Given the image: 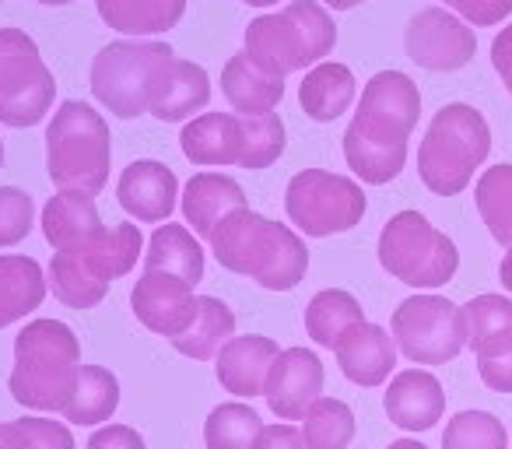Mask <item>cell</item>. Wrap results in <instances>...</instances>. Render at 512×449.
Here are the masks:
<instances>
[{"label":"cell","mask_w":512,"mask_h":449,"mask_svg":"<svg viewBox=\"0 0 512 449\" xmlns=\"http://www.w3.org/2000/svg\"><path fill=\"white\" fill-rule=\"evenodd\" d=\"M211 102V78L193 60H172L165 81L151 102V116L162 123H183Z\"/></svg>","instance_id":"25"},{"label":"cell","mask_w":512,"mask_h":449,"mask_svg":"<svg viewBox=\"0 0 512 449\" xmlns=\"http://www.w3.org/2000/svg\"><path fill=\"white\" fill-rule=\"evenodd\" d=\"M113 165V134L88 102L67 99L46 127V172L57 190L102 193Z\"/></svg>","instance_id":"7"},{"label":"cell","mask_w":512,"mask_h":449,"mask_svg":"<svg viewBox=\"0 0 512 449\" xmlns=\"http://www.w3.org/2000/svg\"><path fill=\"white\" fill-rule=\"evenodd\" d=\"M246 57L271 78L323 64L337 46V25L320 0H292L278 15H260L246 29Z\"/></svg>","instance_id":"4"},{"label":"cell","mask_w":512,"mask_h":449,"mask_svg":"<svg viewBox=\"0 0 512 449\" xmlns=\"http://www.w3.org/2000/svg\"><path fill=\"white\" fill-rule=\"evenodd\" d=\"M467 348L477 362H498L512 355V299L505 295H474L463 306Z\"/></svg>","instance_id":"22"},{"label":"cell","mask_w":512,"mask_h":449,"mask_svg":"<svg viewBox=\"0 0 512 449\" xmlns=\"http://www.w3.org/2000/svg\"><path fill=\"white\" fill-rule=\"evenodd\" d=\"M323 362L309 348H285L267 376V404L281 421H302L323 393Z\"/></svg>","instance_id":"15"},{"label":"cell","mask_w":512,"mask_h":449,"mask_svg":"<svg viewBox=\"0 0 512 449\" xmlns=\"http://www.w3.org/2000/svg\"><path fill=\"white\" fill-rule=\"evenodd\" d=\"M57 99V78L46 67L36 39L22 29H0V123L36 127Z\"/></svg>","instance_id":"10"},{"label":"cell","mask_w":512,"mask_h":449,"mask_svg":"<svg viewBox=\"0 0 512 449\" xmlns=\"http://www.w3.org/2000/svg\"><path fill=\"white\" fill-rule=\"evenodd\" d=\"M355 95H358V81L351 74V67L330 64V60L309 67L299 85L302 109L316 123H334L337 116H344L351 109V102H355Z\"/></svg>","instance_id":"26"},{"label":"cell","mask_w":512,"mask_h":449,"mask_svg":"<svg viewBox=\"0 0 512 449\" xmlns=\"http://www.w3.org/2000/svg\"><path fill=\"white\" fill-rule=\"evenodd\" d=\"M320 4H327V8H334V11H351V8H358V4H365V0H320Z\"/></svg>","instance_id":"45"},{"label":"cell","mask_w":512,"mask_h":449,"mask_svg":"<svg viewBox=\"0 0 512 449\" xmlns=\"http://www.w3.org/2000/svg\"><path fill=\"white\" fill-rule=\"evenodd\" d=\"M235 337V313L214 295H200L197 299V316H193L190 330L183 337L172 341V348L179 355L193 358V362H207L214 358L228 341Z\"/></svg>","instance_id":"31"},{"label":"cell","mask_w":512,"mask_h":449,"mask_svg":"<svg viewBox=\"0 0 512 449\" xmlns=\"http://www.w3.org/2000/svg\"><path fill=\"white\" fill-rule=\"evenodd\" d=\"M120 407V379L102 365H81L78 390L71 404L64 407V418L71 425H102Z\"/></svg>","instance_id":"32"},{"label":"cell","mask_w":512,"mask_h":449,"mask_svg":"<svg viewBox=\"0 0 512 449\" xmlns=\"http://www.w3.org/2000/svg\"><path fill=\"white\" fill-rule=\"evenodd\" d=\"M390 334L397 351L414 365H446L467 348L463 306L446 295H411L393 309Z\"/></svg>","instance_id":"12"},{"label":"cell","mask_w":512,"mask_h":449,"mask_svg":"<svg viewBox=\"0 0 512 449\" xmlns=\"http://www.w3.org/2000/svg\"><path fill=\"white\" fill-rule=\"evenodd\" d=\"M386 449H428L425 442H418V439H397V442H390Z\"/></svg>","instance_id":"46"},{"label":"cell","mask_w":512,"mask_h":449,"mask_svg":"<svg viewBox=\"0 0 512 449\" xmlns=\"http://www.w3.org/2000/svg\"><path fill=\"white\" fill-rule=\"evenodd\" d=\"M302 435L313 449H348L355 439V411L344 400L320 397L302 418Z\"/></svg>","instance_id":"35"},{"label":"cell","mask_w":512,"mask_h":449,"mask_svg":"<svg viewBox=\"0 0 512 449\" xmlns=\"http://www.w3.org/2000/svg\"><path fill=\"white\" fill-rule=\"evenodd\" d=\"M365 190L348 176L327 169H302L285 190V211L295 229L313 239L351 232L365 218Z\"/></svg>","instance_id":"11"},{"label":"cell","mask_w":512,"mask_h":449,"mask_svg":"<svg viewBox=\"0 0 512 449\" xmlns=\"http://www.w3.org/2000/svg\"><path fill=\"white\" fill-rule=\"evenodd\" d=\"M498 281H502L505 292H512V246H509V253L502 257V264H498Z\"/></svg>","instance_id":"44"},{"label":"cell","mask_w":512,"mask_h":449,"mask_svg":"<svg viewBox=\"0 0 512 449\" xmlns=\"http://www.w3.org/2000/svg\"><path fill=\"white\" fill-rule=\"evenodd\" d=\"M32 225H36V204L29 193L18 186H0V250L29 239Z\"/></svg>","instance_id":"38"},{"label":"cell","mask_w":512,"mask_h":449,"mask_svg":"<svg viewBox=\"0 0 512 449\" xmlns=\"http://www.w3.org/2000/svg\"><path fill=\"white\" fill-rule=\"evenodd\" d=\"M281 355L278 341L264 334H246L232 337L225 348L214 355V376L228 393H235L239 400L264 397L267 376H271L274 358Z\"/></svg>","instance_id":"19"},{"label":"cell","mask_w":512,"mask_h":449,"mask_svg":"<svg viewBox=\"0 0 512 449\" xmlns=\"http://www.w3.org/2000/svg\"><path fill=\"white\" fill-rule=\"evenodd\" d=\"M421 116V92L404 71H379L365 81L355 120L344 130V162L362 183L383 186L404 172L407 141Z\"/></svg>","instance_id":"1"},{"label":"cell","mask_w":512,"mask_h":449,"mask_svg":"<svg viewBox=\"0 0 512 449\" xmlns=\"http://www.w3.org/2000/svg\"><path fill=\"white\" fill-rule=\"evenodd\" d=\"M207 243L225 271L253 278L267 292H292L309 271V250L299 232L249 207L221 218Z\"/></svg>","instance_id":"2"},{"label":"cell","mask_w":512,"mask_h":449,"mask_svg":"<svg viewBox=\"0 0 512 449\" xmlns=\"http://www.w3.org/2000/svg\"><path fill=\"white\" fill-rule=\"evenodd\" d=\"M0 165H4V141H0Z\"/></svg>","instance_id":"49"},{"label":"cell","mask_w":512,"mask_h":449,"mask_svg":"<svg viewBox=\"0 0 512 449\" xmlns=\"http://www.w3.org/2000/svg\"><path fill=\"white\" fill-rule=\"evenodd\" d=\"M172 60L176 53L169 43L116 39L92 60V95L120 120H137L151 113Z\"/></svg>","instance_id":"8"},{"label":"cell","mask_w":512,"mask_h":449,"mask_svg":"<svg viewBox=\"0 0 512 449\" xmlns=\"http://www.w3.org/2000/svg\"><path fill=\"white\" fill-rule=\"evenodd\" d=\"M144 274H172L197 288L204 281V250L186 225H158L144 253Z\"/></svg>","instance_id":"28"},{"label":"cell","mask_w":512,"mask_h":449,"mask_svg":"<svg viewBox=\"0 0 512 449\" xmlns=\"http://www.w3.org/2000/svg\"><path fill=\"white\" fill-rule=\"evenodd\" d=\"M50 281L39 260L22 253H0V330L22 323L29 313L43 306Z\"/></svg>","instance_id":"23"},{"label":"cell","mask_w":512,"mask_h":449,"mask_svg":"<svg viewBox=\"0 0 512 449\" xmlns=\"http://www.w3.org/2000/svg\"><path fill=\"white\" fill-rule=\"evenodd\" d=\"M85 449H148V442L130 425H102L95 428V435L88 439Z\"/></svg>","instance_id":"40"},{"label":"cell","mask_w":512,"mask_h":449,"mask_svg":"<svg viewBox=\"0 0 512 449\" xmlns=\"http://www.w3.org/2000/svg\"><path fill=\"white\" fill-rule=\"evenodd\" d=\"M477 376L488 390L495 393H512V355L498 358V362H477Z\"/></svg>","instance_id":"43"},{"label":"cell","mask_w":512,"mask_h":449,"mask_svg":"<svg viewBox=\"0 0 512 449\" xmlns=\"http://www.w3.org/2000/svg\"><path fill=\"white\" fill-rule=\"evenodd\" d=\"M81 341L60 320H32L15 337L11 397L29 411L64 414L81 379Z\"/></svg>","instance_id":"3"},{"label":"cell","mask_w":512,"mask_h":449,"mask_svg":"<svg viewBox=\"0 0 512 449\" xmlns=\"http://www.w3.org/2000/svg\"><path fill=\"white\" fill-rule=\"evenodd\" d=\"M491 64H495L505 92L512 95V25H505L495 36V43H491Z\"/></svg>","instance_id":"42"},{"label":"cell","mask_w":512,"mask_h":449,"mask_svg":"<svg viewBox=\"0 0 512 449\" xmlns=\"http://www.w3.org/2000/svg\"><path fill=\"white\" fill-rule=\"evenodd\" d=\"M36 4H46V8H67L74 0H36Z\"/></svg>","instance_id":"48"},{"label":"cell","mask_w":512,"mask_h":449,"mask_svg":"<svg viewBox=\"0 0 512 449\" xmlns=\"http://www.w3.org/2000/svg\"><path fill=\"white\" fill-rule=\"evenodd\" d=\"M256 449H313L306 442V435H302V428L288 425V421H281V425H264V432H260V442H256Z\"/></svg>","instance_id":"41"},{"label":"cell","mask_w":512,"mask_h":449,"mask_svg":"<svg viewBox=\"0 0 512 449\" xmlns=\"http://www.w3.org/2000/svg\"><path fill=\"white\" fill-rule=\"evenodd\" d=\"M179 148L193 165H239L246 162V113H200L179 134Z\"/></svg>","instance_id":"18"},{"label":"cell","mask_w":512,"mask_h":449,"mask_svg":"<svg viewBox=\"0 0 512 449\" xmlns=\"http://www.w3.org/2000/svg\"><path fill=\"white\" fill-rule=\"evenodd\" d=\"M239 207H246V193L232 176H221V172H197L183 190L186 225H193L200 239H211L221 218H228Z\"/></svg>","instance_id":"21"},{"label":"cell","mask_w":512,"mask_h":449,"mask_svg":"<svg viewBox=\"0 0 512 449\" xmlns=\"http://www.w3.org/2000/svg\"><path fill=\"white\" fill-rule=\"evenodd\" d=\"M386 418L404 432H428L446 414V390L428 369H404L383 393Z\"/></svg>","instance_id":"17"},{"label":"cell","mask_w":512,"mask_h":449,"mask_svg":"<svg viewBox=\"0 0 512 449\" xmlns=\"http://www.w3.org/2000/svg\"><path fill=\"white\" fill-rule=\"evenodd\" d=\"M99 18L120 36H162L186 15V0H95Z\"/></svg>","instance_id":"27"},{"label":"cell","mask_w":512,"mask_h":449,"mask_svg":"<svg viewBox=\"0 0 512 449\" xmlns=\"http://www.w3.org/2000/svg\"><path fill=\"white\" fill-rule=\"evenodd\" d=\"M179 197V179L169 165L155 162V158H137L120 172L116 183V200L120 207L141 225H158L169 221L176 211Z\"/></svg>","instance_id":"16"},{"label":"cell","mask_w":512,"mask_h":449,"mask_svg":"<svg viewBox=\"0 0 512 449\" xmlns=\"http://www.w3.org/2000/svg\"><path fill=\"white\" fill-rule=\"evenodd\" d=\"M488 151L491 127L481 109L449 102L432 116L425 141L418 144V176L435 197H456L488 162Z\"/></svg>","instance_id":"6"},{"label":"cell","mask_w":512,"mask_h":449,"mask_svg":"<svg viewBox=\"0 0 512 449\" xmlns=\"http://www.w3.org/2000/svg\"><path fill=\"white\" fill-rule=\"evenodd\" d=\"M221 95L235 113H274L285 99V78H271L260 67H253L246 53H235L221 71Z\"/></svg>","instance_id":"24"},{"label":"cell","mask_w":512,"mask_h":449,"mask_svg":"<svg viewBox=\"0 0 512 449\" xmlns=\"http://www.w3.org/2000/svg\"><path fill=\"white\" fill-rule=\"evenodd\" d=\"M239 4H249V8H271L278 0H239Z\"/></svg>","instance_id":"47"},{"label":"cell","mask_w":512,"mask_h":449,"mask_svg":"<svg viewBox=\"0 0 512 449\" xmlns=\"http://www.w3.org/2000/svg\"><path fill=\"white\" fill-rule=\"evenodd\" d=\"M0 449H78L64 421L18 418L0 421Z\"/></svg>","instance_id":"37"},{"label":"cell","mask_w":512,"mask_h":449,"mask_svg":"<svg viewBox=\"0 0 512 449\" xmlns=\"http://www.w3.org/2000/svg\"><path fill=\"white\" fill-rule=\"evenodd\" d=\"M474 204L481 221L488 225L491 239L509 250L512 246V165L498 162L481 172L474 186Z\"/></svg>","instance_id":"33"},{"label":"cell","mask_w":512,"mask_h":449,"mask_svg":"<svg viewBox=\"0 0 512 449\" xmlns=\"http://www.w3.org/2000/svg\"><path fill=\"white\" fill-rule=\"evenodd\" d=\"M379 264L407 288H442L460 271V250L421 211H400L379 232Z\"/></svg>","instance_id":"9"},{"label":"cell","mask_w":512,"mask_h":449,"mask_svg":"<svg viewBox=\"0 0 512 449\" xmlns=\"http://www.w3.org/2000/svg\"><path fill=\"white\" fill-rule=\"evenodd\" d=\"M0 4H4V0H0Z\"/></svg>","instance_id":"50"},{"label":"cell","mask_w":512,"mask_h":449,"mask_svg":"<svg viewBox=\"0 0 512 449\" xmlns=\"http://www.w3.org/2000/svg\"><path fill=\"white\" fill-rule=\"evenodd\" d=\"M442 449H509V432L488 411H460L446 421Z\"/></svg>","instance_id":"36"},{"label":"cell","mask_w":512,"mask_h":449,"mask_svg":"<svg viewBox=\"0 0 512 449\" xmlns=\"http://www.w3.org/2000/svg\"><path fill=\"white\" fill-rule=\"evenodd\" d=\"M95 232H102V218L92 193L60 190L43 207V236L53 250H67L81 239H92Z\"/></svg>","instance_id":"29"},{"label":"cell","mask_w":512,"mask_h":449,"mask_svg":"<svg viewBox=\"0 0 512 449\" xmlns=\"http://www.w3.org/2000/svg\"><path fill=\"white\" fill-rule=\"evenodd\" d=\"M453 15H460L474 29H491L502 25L512 15V0H442Z\"/></svg>","instance_id":"39"},{"label":"cell","mask_w":512,"mask_h":449,"mask_svg":"<svg viewBox=\"0 0 512 449\" xmlns=\"http://www.w3.org/2000/svg\"><path fill=\"white\" fill-rule=\"evenodd\" d=\"M337 369L344 372V379L355 386H383L390 379V372L397 369V341L393 334H386L379 323H358L355 330L344 334V341L334 348Z\"/></svg>","instance_id":"20"},{"label":"cell","mask_w":512,"mask_h":449,"mask_svg":"<svg viewBox=\"0 0 512 449\" xmlns=\"http://www.w3.org/2000/svg\"><path fill=\"white\" fill-rule=\"evenodd\" d=\"M358 323H365L362 302L351 292H344V288H323L306 306V334L320 348L334 351L344 341V334L355 330Z\"/></svg>","instance_id":"30"},{"label":"cell","mask_w":512,"mask_h":449,"mask_svg":"<svg viewBox=\"0 0 512 449\" xmlns=\"http://www.w3.org/2000/svg\"><path fill=\"white\" fill-rule=\"evenodd\" d=\"M264 432V421L242 400L218 404L204 421V446L207 449H256Z\"/></svg>","instance_id":"34"},{"label":"cell","mask_w":512,"mask_h":449,"mask_svg":"<svg viewBox=\"0 0 512 449\" xmlns=\"http://www.w3.org/2000/svg\"><path fill=\"white\" fill-rule=\"evenodd\" d=\"M197 299L193 285H186L183 278L172 274H141V281L130 292V309L141 320V327H148L158 337H183L190 330L193 316H197Z\"/></svg>","instance_id":"14"},{"label":"cell","mask_w":512,"mask_h":449,"mask_svg":"<svg viewBox=\"0 0 512 449\" xmlns=\"http://www.w3.org/2000/svg\"><path fill=\"white\" fill-rule=\"evenodd\" d=\"M137 257H144V236L137 225L123 221L92 239L67 246L53 253L50 264V292L71 309H95L109 295V285L137 267Z\"/></svg>","instance_id":"5"},{"label":"cell","mask_w":512,"mask_h":449,"mask_svg":"<svg viewBox=\"0 0 512 449\" xmlns=\"http://www.w3.org/2000/svg\"><path fill=\"white\" fill-rule=\"evenodd\" d=\"M404 50L425 71H460L474 60L477 36L460 15L446 8H421L407 22Z\"/></svg>","instance_id":"13"}]
</instances>
